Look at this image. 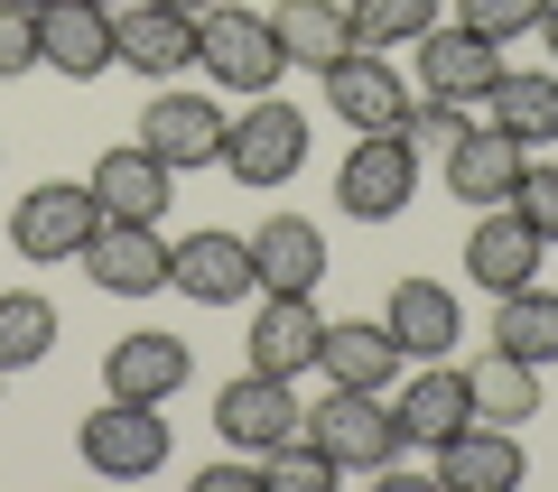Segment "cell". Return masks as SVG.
Returning a JSON list of instances; mask_svg holds the SVG:
<instances>
[{
  "mask_svg": "<svg viewBox=\"0 0 558 492\" xmlns=\"http://www.w3.org/2000/svg\"><path fill=\"white\" fill-rule=\"evenodd\" d=\"M196 65L223 84V94H279V75H289V47H279L270 10H242V0H215L196 20Z\"/></svg>",
  "mask_w": 558,
  "mask_h": 492,
  "instance_id": "obj_1",
  "label": "cell"
},
{
  "mask_svg": "<svg viewBox=\"0 0 558 492\" xmlns=\"http://www.w3.org/2000/svg\"><path fill=\"white\" fill-rule=\"evenodd\" d=\"M299 428L336 455V473H391L400 455H410V436H400V418H391L381 391H326Z\"/></svg>",
  "mask_w": 558,
  "mask_h": 492,
  "instance_id": "obj_2",
  "label": "cell"
},
{
  "mask_svg": "<svg viewBox=\"0 0 558 492\" xmlns=\"http://www.w3.org/2000/svg\"><path fill=\"white\" fill-rule=\"evenodd\" d=\"M75 446L102 483H149L168 465V418H159V399H112L102 391V409L75 428Z\"/></svg>",
  "mask_w": 558,
  "mask_h": 492,
  "instance_id": "obj_3",
  "label": "cell"
},
{
  "mask_svg": "<svg viewBox=\"0 0 558 492\" xmlns=\"http://www.w3.org/2000/svg\"><path fill=\"white\" fill-rule=\"evenodd\" d=\"M410 196H418V149L400 131H354V149L336 168V205L354 223H391Z\"/></svg>",
  "mask_w": 558,
  "mask_h": 492,
  "instance_id": "obj_4",
  "label": "cell"
},
{
  "mask_svg": "<svg viewBox=\"0 0 558 492\" xmlns=\"http://www.w3.org/2000/svg\"><path fill=\"white\" fill-rule=\"evenodd\" d=\"M223 168H233L242 186H289V177L307 168V121H299V102L252 94V112H233V131H223Z\"/></svg>",
  "mask_w": 558,
  "mask_h": 492,
  "instance_id": "obj_5",
  "label": "cell"
},
{
  "mask_svg": "<svg viewBox=\"0 0 558 492\" xmlns=\"http://www.w3.org/2000/svg\"><path fill=\"white\" fill-rule=\"evenodd\" d=\"M94 223H102L94 186L47 177V186H28V196L10 205V251H20V260H75L84 242H94Z\"/></svg>",
  "mask_w": 558,
  "mask_h": 492,
  "instance_id": "obj_6",
  "label": "cell"
},
{
  "mask_svg": "<svg viewBox=\"0 0 558 492\" xmlns=\"http://www.w3.org/2000/svg\"><path fill=\"white\" fill-rule=\"evenodd\" d=\"M75 260H84V279H94L102 297H159V288H168V233H159V223L102 214L94 242H84Z\"/></svg>",
  "mask_w": 558,
  "mask_h": 492,
  "instance_id": "obj_7",
  "label": "cell"
},
{
  "mask_svg": "<svg viewBox=\"0 0 558 492\" xmlns=\"http://www.w3.org/2000/svg\"><path fill=\"white\" fill-rule=\"evenodd\" d=\"M168 288L196 297V307H242V297H260L252 242H242V233H186V242H168Z\"/></svg>",
  "mask_w": 558,
  "mask_h": 492,
  "instance_id": "obj_8",
  "label": "cell"
},
{
  "mask_svg": "<svg viewBox=\"0 0 558 492\" xmlns=\"http://www.w3.org/2000/svg\"><path fill=\"white\" fill-rule=\"evenodd\" d=\"M223 131H233V121H223L215 94H159L149 112H140V149L168 158L178 177L186 168H223Z\"/></svg>",
  "mask_w": 558,
  "mask_h": 492,
  "instance_id": "obj_9",
  "label": "cell"
},
{
  "mask_svg": "<svg viewBox=\"0 0 558 492\" xmlns=\"http://www.w3.org/2000/svg\"><path fill=\"white\" fill-rule=\"evenodd\" d=\"M299 381H279V372H242V381H223V399H215V436L223 446H242V455H270L279 436H299Z\"/></svg>",
  "mask_w": 558,
  "mask_h": 492,
  "instance_id": "obj_10",
  "label": "cell"
},
{
  "mask_svg": "<svg viewBox=\"0 0 558 492\" xmlns=\"http://www.w3.org/2000/svg\"><path fill=\"white\" fill-rule=\"evenodd\" d=\"M112 57L131 75H186L196 65V20L186 10H159V0H112Z\"/></svg>",
  "mask_w": 558,
  "mask_h": 492,
  "instance_id": "obj_11",
  "label": "cell"
},
{
  "mask_svg": "<svg viewBox=\"0 0 558 492\" xmlns=\"http://www.w3.org/2000/svg\"><path fill=\"white\" fill-rule=\"evenodd\" d=\"M438 455V483L447 492H521V473H531V455H521V428H494V418H465Z\"/></svg>",
  "mask_w": 558,
  "mask_h": 492,
  "instance_id": "obj_12",
  "label": "cell"
},
{
  "mask_svg": "<svg viewBox=\"0 0 558 492\" xmlns=\"http://www.w3.org/2000/svg\"><path fill=\"white\" fill-rule=\"evenodd\" d=\"M38 65H57L65 84H94L112 75V10L102 0H47L38 10Z\"/></svg>",
  "mask_w": 558,
  "mask_h": 492,
  "instance_id": "obj_13",
  "label": "cell"
},
{
  "mask_svg": "<svg viewBox=\"0 0 558 492\" xmlns=\"http://www.w3.org/2000/svg\"><path fill=\"white\" fill-rule=\"evenodd\" d=\"M317 344H326V316H317V297L260 288V307H252V372L299 381V372H317Z\"/></svg>",
  "mask_w": 558,
  "mask_h": 492,
  "instance_id": "obj_14",
  "label": "cell"
},
{
  "mask_svg": "<svg viewBox=\"0 0 558 492\" xmlns=\"http://www.w3.org/2000/svg\"><path fill=\"white\" fill-rule=\"evenodd\" d=\"M521 168H531V149H521L512 131H494V121H465V139L447 149V196L457 205H512V186H521Z\"/></svg>",
  "mask_w": 558,
  "mask_h": 492,
  "instance_id": "obj_15",
  "label": "cell"
},
{
  "mask_svg": "<svg viewBox=\"0 0 558 492\" xmlns=\"http://www.w3.org/2000/svg\"><path fill=\"white\" fill-rule=\"evenodd\" d=\"M84 186H94V205H102V214H121V223H159L168 205H178V168L149 158L140 139H131V149H102Z\"/></svg>",
  "mask_w": 558,
  "mask_h": 492,
  "instance_id": "obj_16",
  "label": "cell"
},
{
  "mask_svg": "<svg viewBox=\"0 0 558 492\" xmlns=\"http://www.w3.org/2000/svg\"><path fill=\"white\" fill-rule=\"evenodd\" d=\"M186 381H196V354H186V335H121L112 354H102V391L112 399H178Z\"/></svg>",
  "mask_w": 558,
  "mask_h": 492,
  "instance_id": "obj_17",
  "label": "cell"
},
{
  "mask_svg": "<svg viewBox=\"0 0 558 492\" xmlns=\"http://www.w3.org/2000/svg\"><path fill=\"white\" fill-rule=\"evenodd\" d=\"M502 47L494 38H475V28H428V38H418V84H428V94H447V102H484L502 84Z\"/></svg>",
  "mask_w": 558,
  "mask_h": 492,
  "instance_id": "obj_18",
  "label": "cell"
},
{
  "mask_svg": "<svg viewBox=\"0 0 558 492\" xmlns=\"http://www.w3.org/2000/svg\"><path fill=\"white\" fill-rule=\"evenodd\" d=\"M539 251H549V242H539L512 205H484V223L465 233V270H475V288H494V297L531 288V279H539Z\"/></svg>",
  "mask_w": 558,
  "mask_h": 492,
  "instance_id": "obj_19",
  "label": "cell"
},
{
  "mask_svg": "<svg viewBox=\"0 0 558 492\" xmlns=\"http://www.w3.org/2000/svg\"><path fill=\"white\" fill-rule=\"evenodd\" d=\"M326 112L354 121V131H400L410 94H400V75L381 65V47H354L344 65H326Z\"/></svg>",
  "mask_w": 558,
  "mask_h": 492,
  "instance_id": "obj_20",
  "label": "cell"
},
{
  "mask_svg": "<svg viewBox=\"0 0 558 492\" xmlns=\"http://www.w3.org/2000/svg\"><path fill=\"white\" fill-rule=\"evenodd\" d=\"M381 325H391V344L410 362H447V344L465 335V307L438 288V279H400L391 307H381Z\"/></svg>",
  "mask_w": 558,
  "mask_h": 492,
  "instance_id": "obj_21",
  "label": "cell"
},
{
  "mask_svg": "<svg viewBox=\"0 0 558 492\" xmlns=\"http://www.w3.org/2000/svg\"><path fill=\"white\" fill-rule=\"evenodd\" d=\"M252 242V270H260V288H289V297H317V279H326V233L307 214H270L260 233H242Z\"/></svg>",
  "mask_w": 558,
  "mask_h": 492,
  "instance_id": "obj_22",
  "label": "cell"
},
{
  "mask_svg": "<svg viewBox=\"0 0 558 492\" xmlns=\"http://www.w3.org/2000/svg\"><path fill=\"white\" fill-rule=\"evenodd\" d=\"M400 344H391V325H373V316H354V325H326V344H317V372L336 381V391H391V372H400Z\"/></svg>",
  "mask_w": 558,
  "mask_h": 492,
  "instance_id": "obj_23",
  "label": "cell"
},
{
  "mask_svg": "<svg viewBox=\"0 0 558 492\" xmlns=\"http://www.w3.org/2000/svg\"><path fill=\"white\" fill-rule=\"evenodd\" d=\"M391 418H400V436H410V446H447V436L475 418V391H465L457 362H428V372L391 399Z\"/></svg>",
  "mask_w": 558,
  "mask_h": 492,
  "instance_id": "obj_24",
  "label": "cell"
},
{
  "mask_svg": "<svg viewBox=\"0 0 558 492\" xmlns=\"http://www.w3.org/2000/svg\"><path fill=\"white\" fill-rule=\"evenodd\" d=\"M484 112H494V131H512L521 149H549L558 139V75L549 65H502V84L484 94Z\"/></svg>",
  "mask_w": 558,
  "mask_h": 492,
  "instance_id": "obj_25",
  "label": "cell"
},
{
  "mask_svg": "<svg viewBox=\"0 0 558 492\" xmlns=\"http://www.w3.org/2000/svg\"><path fill=\"white\" fill-rule=\"evenodd\" d=\"M270 28H279V47H289V65H307V75H326V65L354 57V20H344V0H279Z\"/></svg>",
  "mask_w": 558,
  "mask_h": 492,
  "instance_id": "obj_26",
  "label": "cell"
},
{
  "mask_svg": "<svg viewBox=\"0 0 558 492\" xmlns=\"http://www.w3.org/2000/svg\"><path fill=\"white\" fill-rule=\"evenodd\" d=\"M465 391H475V418H494V428H521V418H539V362H521V354H484V362H465Z\"/></svg>",
  "mask_w": 558,
  "mask_h": 492,
  "instance_id": "obj_27",
  "label": "cell"
},
{
  "mask_svg": "<svg viewBox=\"0 0 558 492\" xmlns=\"http://www.w3.org/2000/svg\"><path fill=\"white\" fill-rule=\"evenodd\" d=\"M494 344L549 372V362H558V288H539V279H531V288L494 297Z\"/></svg>",
  "mask_w": 558,
  "mask_h": 492,
  "instance_id": "obj_28",
  "label": "cell"
},
{
  "mask_svg": "<svg viewBox=\"0 0 558 492\" xmlns=\"http://www.w3.org/2000/svg\"><path fill=\"white\" fill-rule=\"evenodd\" d=\"M47 354H57V307L38 288H0V372H28Z\"/></svg>",
  "mask_w": 558,
  "mask_h": 492,
  "instance_id": "obj_29",
  "label": "cell"
},
{
  "mask_svg": "<svg viewBox=\"0 0 558 492\" xmlns=\"http://www.w3.org/2000/svg\"><path fill=\"white\" fill-rule=\"evenodd\" d=\"M344 20H354V47H410L438 28V0H344Z\"/></svg>",
  "mask_w": 558,
  "mask_h": 492,
  "instance_id": "obj_30",
  "label": "cell"
},
{
  "mask_svg": "<svg viewBox=\"0 0 558 492\" xmlns=\"http://www.w3.org/2000/svg\"><path fill=\"white\" fill-rule=\"evenodd\" d=\"M326 483H336V455H326L307 428L279 436V446L260 455V492H326Z\"/></svg>",
  "mask_w": 558,
  "mask_h": 492,
  "instance_id": "obj_31",
  "label": "cell"
},
{
  "mask_svg": "<svg viewBox=\"0 0 558 492\" xmlns=\"http://www.w3.org/2000/svg\"><path fill=\"white\" fill-rule=\"evenodd\" d=\"M539 10H549V0H457V28H475V38H494V47H521L539 28Z\"/></svg>",
  "mask_w": 558,
  "mask_h": 492,
  "instance_id": "obj_32",
  "label": "cell"
},
{
  "mask_svg": "<svg viewBox=\"0 0 558 492\" xmlns=\"http://www.w3.org/2000/svg\"><path fill=\"white\" fill-rule=\"evenodd\" d=\"M400 139H410V149H457V139H465V102L418 94L410 112H400Z\"/></svg>",
  "mask_w": 558,
  "mask_h": 492,
  "instance_id": "obj_33",
  "label": "cell"
},
{
  "mask_svg": "<svg viewBox=\"0 0 558 492\" xmlns=\"http://www.w3.org/2000/svg\"><path fill=\"white\" fill-rule=\"evenodd\" d=\"M512 214H521V223H531V233L558 251V168H549V158H531V168H521V186H512Z\"/></svg>",
  "mask_w": 558,
  "mask_h": 492,
  "instance_id": "obj_34",
  "label": "cell"
},
{
  "mask_svg": "<svg viewBox=\"0 0 558 492\" xmlns=\"http://www.w3.org/2000/svg\"><path fill=\"white\" fill-rule=\"evenodd\" d=\"M10 75H38V10L0 0V84Z\"/></svg>",
  "mask_w": 558,
  "mask_h": 492,
  "instance_id": "obj_35",
  "label": "cell"
},
{
  "mask_svg": "<svg viewBox=\"0 0 558 492\" xmlns=\"http://www.w3.org/2000/svg\"><path fill=\"white\" fill-rule=\"evenodd\" d=\"M196 492H260V465H205Z\"/></svg>",
  "mask_w": 558,
  "mask_h": 492,
  "instance_id": "obj_36",
  "label": "cell"
},
{
  "mask_svg": "<svg viewBox=\"0 0 558 492\" xmlns=\"http://www.w3.org/2000/svg\"><path fill=\"white\" fill-rule=\"evenodd\" d=\"M531 38L549 47V57H558V0H549V10H539V28H531Z\"/></svg>",
  "mask_w": 558,
  "mask_h": 492,
  "instance_id": "obj_37",
  "label": "cell"
},
{
  "mask_svg": "<svg viewBox=\"0 0 558 492\" xmlns=\"http://www.w3.org/2000/svg\"><path fill=\"white\" fill-rule=\"evenodd\" d=\"M159 10H186V20H205V10H215V0H159Z\"/></svg>",
  "mask_w": 558,
  "mask_h": 492,
  "instance_id": "obj_38",
  "label": "cell"
},
{
  "mask_svg": "<svg viewBox=\"0 0 558 492\" xmlns=\"http://www.w3.org/2000/svg\"><path fill=\"white\" fill-rule=\"evenodd\" d=\"M20 10H47V0H20Z\"/></svg>",
  "mask_w": 558,
  "mask_h": 492,
  "instance_id": "obj_39",
  "label": "cell"
},
{
  "mask_svg": "<svg viewBox=\"0 0 558 492\" xmlns=\"http://www.w3.org/2000/svg\"><path fill=\"white\" fill-rule=\"evenodd\" d=\"M102 10H112V0H102Z\"/></svg>",
  "mask_w": 558,
  "mask_h": 492,
  "instance_id": "obj_40",
  "label": "cell"
},
{
  "mask_svg": "<svg viewBox=\"0 0 558 492\" xmlns=\"http://www.w3.org/2000/svg\"><path fill=\"white\" fill-rule=\"evenodd\" d=\"M0 381H10V372H0Z\"/></svg>",
  "mask_w": 558,
  "mask_h": 492,
  "instance_id": "obj_41",
  "label": "cell"
}]
</instances>
